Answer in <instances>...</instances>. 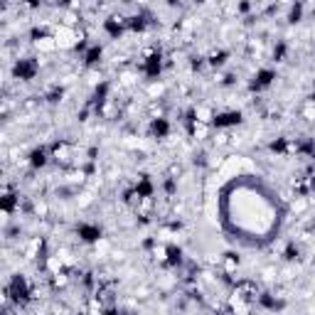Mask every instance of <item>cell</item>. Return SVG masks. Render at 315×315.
<instances>
[{
	"label": "cell",
	"instance_id": "9",
	"mask_svg": "<svg viewBox=\"0 0 315 315\" xmlns=\"http://www.w3.org/2000/svg\"><path fill=\"white\" fill-rule=\"evenodd\" d=\"M150 256H153L158 263H165V261H168V246H165L163 241L153 244V246H150Z\"/></svg>",
	"mask_w": 315,
	"mask_h": 315
},
{
	"label": "cell",
	"instance_id": "17",
	"mask_svg": "<svg viewBox=\"0 0 315 315\" xmlns=\"http://www.w3.org/2000/svg\"><path fill=\"white\" fill-rule=\"evenodd\" d=\"M50 278H52V288H67V286L72 283V278H69L67 271H62V273H57V276H50Z\"/></svg>",
	"mask_w": 315,
	"mask_h": 315
},
{
	"label": "cell",
	"instance_id": "8",
	"mask_svg": "<svg viewBox=\"0 0 315 315\" xmlns=\"http://www.w3.org/2000/svg\"><path fill=\"white\" fill-rule=\"evenodd\" d=\"M212 133V128L207 123H200V121H192V138L195 140H207Z\"/></svg>",
	"mask_w": 315,
	"mask_h": 315
},
{
	"label": "cell",
	"instance_id": "11",
	"mask_svg": "<svg viewBox=\"0 0 315 315\" xmlns=\"http://www.w3.org/2000/svg\"><path fill=\"white\" fill-rule=\"evenodd\" d=\"M135 84H138V72H121V74H118V86L131 89V86H135Z\"/></svg>",
	"mask_w": 315,
	"mask_h": 315
},
{
	"label": "cell",
	"instance_id": "19",
	"mask_svg": "<svg viewBox=\"0 0 315 315\" xmlns=\"http://www.w3.org/2000/svg\"><path fill=\"white\" fill-rule=\"evenodd\" d=\"M261 278H263V281H268V283H271V281H276V278H278V268H276V266H266V268L261 271Z\"/></svg>",
	"mask_w": 315,
	"mask_h": 315
},
{
	"label": "cell",
	"instance_id": "22",
	"mask_svg": "<svg viewBox=\"0 0 315 315\" xmlns=\"http://www.w3.org/2000/svg\"><path fill=\"white\" fill-rule=\"evenodd\" d=\"M214 143H217V145H227V143H229V133H227V131H219V133L214 135Z\"/></svg>",
	"mask_w": 315,
	"mask_h": 315
},
{
	"label": "cell",
	"instance_id": "16",
	"mask_svg": "<svg viewBox=\"0 0 315 315\" xmlns=\"http://www.w3.org/2000/svg\"><path fill=\"white\" fill-rule=\"evenodd\" d=\"M69 185H84L86 183V173L84 170H72V173H67V178H64Z\"/></svg>",
	"mask_w": 315,
	"mask_h": 315
},
{
	"label": "cell",
	"instance_id": "15",
	"mask_svg": "<svg viewBox=\"0 0 315 315\" xmlns=\"http://www.w3.org/2000/svg\"><path fill=\"white\" fill-rule=\"evenodd\" d=\"M54 254H57V256H59V259L64 261V266H69V268H72V266H77V259H74V254H72V251H69L67 246H59V249H57Z\"/></svg>",
	"mask_w": 315,
	"mask_h": 315
},
{
	"label": "cell",
	"instance_id": "12",
	"mask_svg": "<svg viewBox=\"0 0 315 315\" xmlns=\"http://www.w3.org/2000/svg\"><path fill=\"white\" fill-rule=\"evenodd\" d=\"M94 254H96L99 259H104L106 254H111V241L104 239V236H99V239L94 241Z\"/></svg>",
	"mask_w": 315,
	"mask_h": 315
},
{
	"label": "cell",
	"instance_id": "7",
	"mask_svg": "<svg viewBox=\"0 0 315 315\" xmlns=\"http://www.w3.org/2000/svg\"><path fill=\"white\" fill-rule=\"evenodd\" d=\"M40 249H42V239H40V236H32V239L25 244L23 254H25V259H27V261H32V259L40 254Z\"/></svg>",
	"mask_w": 315,
	"mask_h": 315
},
{
	"label": "cell",
	"instance_id": "20",
	"mask_svg": "<svg viewBox=\"0 0 315 315\" xmlns=\"http://www.w3.org/2000/svg\"><path fill=\"white\" fill-rule=\"evenodd\" d=\"M148 113H150V118H163V116H165V108H163L160 104H155V101H153V104H150V108H148Z\"/></svg>",
	"mask_w": 315,
	"mask_h": 315
},
{
	"label": "cell",
	"instance_id": "10",
	"mask_svg": "<svg viewBox=\"0 0 315 315\" xmlns=\"http://www.w3.org/2000/svg\"><path fill=\"white\" fill-rule=\"evenodd\" d=\"M163 91H165V84H163V81H153V84L145 89V96H148L150 101H158V99L163 96Z\"/></svg>",
	"mask_w": 315,
	"mask_h": 315
},
{
	"label": "cell",
	"instance_id": "6",
	"mask_svg": "<svg viewBox=\"0 0 315 315\" xmlns=\"http://www.w3.org/2000/svg\"><path fill=\"white\" fill-rule=\"evenodd\" d=\"M45 268H47V273H50V276H57V273H62L67 266H64V261H62L57 254H52V256H47V261H45Z\"/></svg>",
	"mask_w": 315,
	"mask_h": 315
},
{
	"label": "cell",
	"instance_id": "13",
	"mask_svg": "<svg viewBox=\"0 0 315 315\" xmlns=\"http://www.w3.org/2000/svg\"><path fill=\"white\" fill-rule=\"evenodd\" d=\"M300 118L303 121H315V99H308L303 106H300Z\"/></svg>",
	"mask_w": 315,
	"mask_h": 315
},
{
	"label": "cell",
	"instance_id": "3",
	"mask_svg": "<svg viewBox=\"0 0 315 315\" xmlns=\"http://www.w3.org/2000/svg\"><path fill=\"white\" fill-rule=\"evenodd\" d=\"M52 158L57 163H72V158H74V148L69 143H57L54 150H52Z\"/></svg>",
	"mask_w": 315,
	"mask_h": 315
},
{
	"label": "cell",
	"instance_id": "5",
	"mask_svg": "<svg viewBox=\"0 0 315 315\" xmlns=\"http://www.w3.org/2000/svg\"><path fill=\"white\" fill-rule=\"evenodd\" d=\"M35 50H40V52H54V50H57L54 35H40V37L35 40Z\"/></svg>",
	"mask_w": 315,
	"mask_h": 315
},
{
	"label": "cell",
	"instance_id": "21",
	"mask_svg": "<svg viewBox=\"0 0 315 315\" xmlns=\"http://www.w3.org/2000/svg\"><path fill=\"white\" fill-rule=\"evenodd\" d=\"M86 84H89V86H96V84H101V72L91 69V72L86 74Z\"/></svg>",
	"mask_w": 315,
	"mask_h": 315
},
{
	"label": "cell",
	"instance_id": "1",
	"mask_svg": "<svg viewBox=\"0 0 315 315\" xmlns=\"http://www.w3.org/2000/svg\"><path fill=\"white\" fill-rule=\"evenodd\" d=\"M232 197L224 202V227L232 239L249 246H261L276 239L283 222V205L261 185H234L224 192Z\"/></svg>",
	"mask_w": 315,
	"mask_h": 315
},
{
	"label": "cell",
	"instance_id": "2",
	"mask_svg": "<svg viewBox=\"0 0 315 315\" xmlns=\"http://www.w3.org/2000/svg\"><path fill=\"white\" fill-rule=\"evenodd\" d=\"M84 35L79 32V30H74V27H64V25H59L57 30H54V40H57V50H72L79 40H81Z\"/></svg>",
	"mask_w": 315,
	"mask_h": 315
},
{
	"label": "cell",
	"instance_id": "14",
	"mask_svg": "<svg viewBox=\"0 0 315 315\" xmlns=\"http://www.w3.org/2000/svg\"><path fill=\"white\" fill-rule=\"evenodd\" d=\"M32 212H35V217L47 219V217H50V205H47L45 200H35V202H32Z\"/></svg>",
	"mask_w": 315,
	"mask_h": 315
},
{
	"label": "cell",
	"instance_id": "4",
	"mask_svg": "<svg viewBox=\"0 0 315 315\" xmlns=\"http://www.w3.org/2000/svg\"><path fill=\"white\" fill-rule=\"evenodd\" d=\"M212 118H214V108L210 106V104H197L195 106V121H200V123H212Z\"/></svg>",
	"mask_w": 315,
	"mask_h": 315
},
{
	"label": "cell",
	"instance_id": "18",
	"mask_svg": "<svg viewBox=\"0 0 315 315\" xmlns=\"http://www.w3.org/2000/svg\"><path fill=\"white\" fill-rule=\"evenodd\" d=\"M224 273L227 276H234L236 273V268H239V261H236V256H224Z\"/></svg>",
	"mask_w": 315,
	"mask_h": 315
}]
</instances>
